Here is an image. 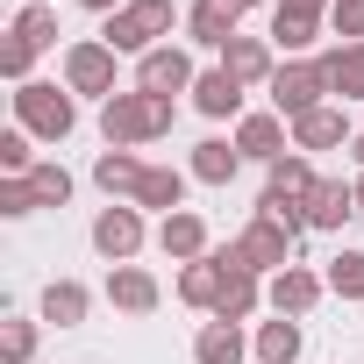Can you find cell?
<instances>
[{
  "instance_id": "6da1fadb",
  "label": "cell",
  "mask_w": 364,
  "mask_h": 364,
  "mask_svg": "<svg viewBox=\"0 0 364 364\" xmlns=\"http://www.w3.org/2000/svg\"><path fill=\"white\" fill-rule=\"evenodd\" d=\"M171 122H178V100L143 93V86H129V93L100 100V136H107V150H143V143L171 136Z\"/></svg>"
},
{
  "instance_id": "7a4b0ae2",
  "label": "cell",
  "mask_w": 364,
  "mask_h": 364,
  "mask_svg": "<svg viewBox=\"0 0 364 364\" xmlns=\"http://www.w3.org/2000/svg\"><path fill=\"white\" fill-rule=\"evenodd\" d=\"M15 129L43 136V143H65L79 129V93L72 86H50V79H29L15 86Z\"/></svg>"
},
{
  "instance_id": "3957f363",
  "label": "cell",
  "mask_w": 364,
  "mask_h": 364,
  "mask_svg": "<svg viewBox=\"0 0 364 364\" xmlns=\"http://www.w3.org/2000/svg\"><path fill=\"white\" fill-rule=\"evenodd\" d=\"M171 0H129L122 15H107V29H100V43L114 50V58H150L157 43H171Z\"/></svg>"
},
{
  "instance_id": "277c9868",
  "label": "cell",
  "mask_w": 364,
  "mask_h": 364,
  "mask_svg": "<svg viewBox=\"0 0 364 364\" xmlns=\"http://www.w3.org/2000/svg\"><path fill=\"white\" fill-rule=\"evenodd\" d=\"M272 107H279L286 122L328 107V72H321V58H286V65L272 72Z\"/></svg>"
},
{
  "instance_id": "5b68a950",
  "label": "cell",
  "mask_w": 364,
  "mask_h": 364,
  "mask_svg": "<svg viewBox=\"0 0 364 364\" xmlns=\"http://www.w3.org/2000/svg\"><path fill=\"white\" fill-rule=\"evenodd\" d=\"M65 86L86 93V100H114V93H122V86H114V50H107L100 36H79V43L65 50Z\"/></svg>"
},
{
  "instance_id": "8992f818",
  "label": "cell",
  "mask_w": 364,
  "mask_h": 364,
  "mask_svg": "<svg viewBox=\"0 0 364 364\" xmlns=\"http://www.w3.org/2000/svg\"><path fill=\"white\" fill-rule=\"evenodd\" d=\"M93 250L107 257V264H129L136 250H143V208H129V200H107L100 215H93Z\"/></svg>"
},
{
  "instance_id": "52a82bcc",
  "label": "cell",
  "mask_w": 364,
  "mask_h": 364,
  "mask_svg": "<svg viewBox=\"0 0 364 364\" xmlns=\"http://www.w3.org/2000/svg\"><path fill=\"white\" fill-rule=\"evenodd\" d=\"M236 150H243V164H279L286 150H293V122L279 114V107H264V114H243L236 122Z\"/></svg>"
},
{
  "instance_id": "ba28073f",
  "label": "cell",
  "mask_w": 364,
  "mask_h": 364,
  "mask_svg": "<svg viewBox=\"0 0 364 364\" xmlns=\"http://www.w3.org/2000/svg\"><path fill=\"white\" fill-rule=\"evenodd\" d=\"M229 250H236V264H243V272H257V279H279V272L293 264V236H286V229H272V222H250Z\"/></svg>"
},
{
  "instance_id": "9c48e42d",
  "label": "cell",
  "mask_w": 364,
  "mask_h": 364,
  "mask_svg": "<svg viewBox=\"0 0 364 364\" xmlns=\"http://www.w3.org/2000/svg\"><path fill=\"white\" fill-rule=\"evenodd\" d=\"M193 58L186 50H178V43H157L150 58H136V86L143 93H164V100H178V93H193Z\"/></svg>"
},
{
  "instance_id": "30bf717a",
  "label": "cell",
  "mask_w": 364,
  "mask_h": 364,
  "mask_svg": "<svg viewBox=\"0 0 364 364\" xmlns=\"http://www.w3.org/2000/svg\"><path fill=\"white\" fill-rule=\"evenodd\" d=\"M186 36L200 50H229V36H243V0H193L186 8Z\"/></svg>"
},
{
  "instance_id": "8fae6325",
  "label": "cell",
  "mask_w": 364,
  "mask_h": 364,
  "mask_svg": "<svg viewBox=\"0 0 364 364\" xmlns=\"http://www.w3.org/2000/svg\"><path fill=\"white\" fill-rule=\"evenodd\" d=\"M328 293V279L321 272H307V264H286L272 286H264V300H272V314H286V321H300V314H314V300Z\"/></svg>"
},
{
  "instance_id": "7c38bea8",
  "label": "cell",
  "mask_w": 364,
  "mask_h": 364,
  "mask_svg": "<svg viewBox=\"0 0 364 364\" xmlns=\"http://www.w3.org/2000/svg\"><path fill=\"white\" fill-rule=\"evenodd\" d=\"M222 72H229L236 86H272V72H279V50H272V36H229V50H222Z\"/></svg>"
},
{
  "instance_id": "4fadbf2b",
  "label": "cell",
  "mask_w": 364,
  "mask_h": 364,
  "mask_svg": "<svg viewBox=\"0 0 364 364\" xmlns=\"http://www.w3.org/2000/svg\"><path fill=\"white\" fill-rule=\"evenodd\" d=\"M222 279H229V250H208V257H193V264H178V300L200 307V314H215Z\"/></svg>"
},
{
  "instance_id": "5bb4252c",
  "label": "cell",
  "mask_w": 364,
  "mask_h": 364,
  "mask_svg": "<svg viewBox=\"0 0 364 364\" xmlns=\"http://www.w3.org/2000/svg\"><path fill=\"white\" fill-rule=\"evenodd\" d=\"M350 215H364L350 178H321V186L307 193V229H328V236H343V222H350Z\"/></svg>"
},
{
  "instance_id": "9a60e30c",
  "label": "cell",
  "mask_w": 364,
  "mask_h": 364,
  "mask_svg": "<svg viewBox=\"0 0 364 364\" xmlns=\"http://www.w3.org/2000/svg\"><path fill=\"white\" fill-rule=\"evenodd\" d=\"M107 300L122 307V314H157V300H164V286L143 272V264H107Z\"/></svg>"
},
{
  "instance_id": "2e32d148",
  "label": "cell",
  "mask_w": 364,
  "mask_h": 364,
  "mask_svg": "<svg viewBox=\"0 0 364 364\" xmlns=\"http://www.w3.org/2000/svg\"><path fill=\"white\" fill-rule=\"evenodd\" d=\"M243 93H250V86H236V79H229L222 65L193 79V107H200L208 122H243Z\"/></svg>"
},
{
  "instance_id": "e0dca14e",
  "label": "cell",
  "mask_w": 364,
  "mask_h": 364,
  "mask_svg": "<svg viewBox=\"0 0 364 364\" xmlns=\"http://www.w3.org/2000/svg\"><path fill=\"white\" fill-rule=\"evenodd\" d=\"M257 307H264V286H257V272H243V264H236V250H229V279H222L215 321H236V328H243V321H250Z\"/></svg>"
},
{
  "instance_id": "ac0fdd59",
  "label": "cell",
  "mask_w": 364,
  "mask_h": 364,
  "mask_svg": "<svg viewBox=\"0 0 364 364\" xmlns=\"http://www.w3.org/2000/svg\"><path fill=\"white\" fill-rule=\"evenodd\" d=\"M157 250H164V257H178V264H193V257H208V222H200L193 208H178V215H164V222H157Z\"/></svg>"
},
{
  "instance_id": "d6986e66",
  "label": "cell",
  "mask_w": 364,
  "mask_h": 364,
  "mask_svg": "<svg viewBox=\"0 0 364 364\" xmlns=\"http://www.w3.org/2000/svg\"><path fill=\"white\" fill-rule=\"evenodd\" d=\"M186 178H193V171L143 164V186H136V200H129V208H157V215H178V208H186Z\"/></svg>"
},
{
  "instance_id": "ffe728a7",
  "label": "cell",
  "mask_w": 364,
  "mask_h": 364,
  "mask_svg": "<svg viewBox=\"0 0 364 364\" xmlns=\"http://www.w3.org/2000/svg\"><path fill=\"white\" fill-rule=\"evenodd\" d=\"M343 143H350V122H343V107H336V100L293 122V150H307V157H314V150H343Z\"/></svg>"
},
{
  "instance_id": "44dd1931",
  "label": "cell",
  "mask_w": 364,
  "mask_h": 364,
  "mask_svg": "<svg viewBox=\"0 0 364 364\" xmlns=\"http://www.w3.org/2000/svg\"><path fill=\"white\" fill-rule=\"evenodd\" d=\"M36 314H43L50 328H79V321L93 314V293H86L79 279H50V286H43V300H36Z\"/></svg>"
},
{
  "instance_id": "7402d4cb",
  "label": "cell",
  "mask_w": 364,
  "mask_h": 364,
  "mask_svg": "<svg viewBox=\"0 0 364 364\" xmlns=\"http://www.w3.org/2000/svg\"><path fill=\"white\" fill-rule=\"evenodd\" d=\"M93 186H100L107 200H136V186H143V157H136V150H100V157H93Z\"/></svg>"
},
{
  "instance_id": "603a6c76",
  "label": "cell",
  "mask_w": 364,
  "mask_h": 364,
  "mask_svg": "<svg viewBox=\"0 0 364 364\" xmlns=\"http://www.w3.org/2000/svg\"><path fill=\"white\" fill-rule=\"evenodd\" d=\"M200 186H229V178L243 171V150H236V136H208V143H193V164H186Z\"/></svg>"
},
{
  "instance_id": "cb8c5ba5",
  "label": "cell",
  "mask_w": 364,
  "mask_h": 364,
  "mask_svg": "<svg viewBox=\"0 0 364 364\" xmlns=\"http://www.w3.org/2000/svg\"><path fill=\"white\" fill-rule=\"evenodd\" d=\"M321 72H328V93L336 100H364V43H328L321 50Z\"/></svg>"
},
{
  "instance_id": "d4e9b609",
  "label": "cell",
  "mask_w": 364,
  "mask_h": 364,
  "mask_svg": "<svg viewBox=\"0 0 364 364\" xmlns=\"http://www.w3.org/2000/svg\"><path fill=\"white\" fill-rule=\"evenodd\" d=\"M314 186H321V178H314L307 150H286V157L264 171V193H272V200H300V208H307V193H314Z\"/></svg>"
},
{
  "instance_id": "484cf974",
  "label": "cell",
  "mask_w": 364,
  "mask_h": 364,
  "mask_svg": "<svg viewBox=\"0 0 364 364\" xmlns=\"http://www.w3.org/2000/svg\"><path fill=\"white\" fill-rule=\"evenodd\" d=\"M243 357H250V343H243L236 321H200V336H193V364H243Z\"/></svg>"
},
{
  "instance_id": "4316f807",
  "label": "cell",
  "mask_w": 364,
  "mask_h": 364,
  "mask_svg": "<svg viewBox=\"0 0 364 364\" xmlns=\"http://www.w3.org/2000/svg\"><path fill=\"white\" fill-rule=\"evenodd\" d=\"M300 343H307V336H300V321H286V314H279V321H257V336H250L257 364H293Z\"/></svg>"
},
{
  "instance_id": "83f0119b",
  "label": "cell",
  "mask_w": 364,
  "mask_h": 364,
  "mask_svg": "<svg viewBox=\"0 0 364 364\" xmlns=\"http://www.w3.org/2000/svg\"><path fill=\"white\" fill-rule=\"evenodd\" d=\"M321 43V22H300V15H272V50H286V58H307Z\"/></svg>"
},
{
  "instance_id": "f1b7e54d",
  "label": "cell",
  "mask_w": 364,
  "mask_h": 364,
  "mask_svg": "<svg viewBox=\"0 0 364 364\" xmlns=\"http://www.w3.org/2000/svg\"><path fill=\"white\" fill-rule=\"evenodd\" d=\"M321 279H328V293H336V300H364V250H336Z\"/></svg>"
},
{
  "instance_id": "f546056e",
  "label": "cell",
  "mask_w": 364,
  "mask_h": 364,
  "mask_svg": "<svg viewBox=\"0 0 364 364\" xmlns=\"http://www.w3.org/2000/svg\"><path fill=\"white\" fill-rule=\"evenodd\" d=\"M36 343H43V328H36V321H22V314L0 321V364H29V357H36Z\"/></svg>"
},
{
  "instance_id": "4dcf8cb0",
  "label": "cell",
  "mask_w": 364,
  "mask_h": 364,
  "mask_svg": "<svg viewBox=\"0 0 364 364\" xmlns=\"http://www.w3.org/2000/svg\"><path fill=\"white\" fill-rule=\"evenodd\" d=\"M8 36H22V43H29V50L43 58V50L58 43V15H50V8H22V15L8 22Z\"/></svg>"
},
{
  "instance_id": "1f68e13d",
  "label": "cell",
  "mask_w": 364,
  "mask_h": 364,
  "mask_svg": "<svg viewBox=\"0 0 364 364\" xmlns=\"http://www.w3.org/2000/svg\"><path fill=\"white\" fill-rule=\"evenodd\" d=\"M29 186H36V200H43V208H65V200H72V171H65L58 157H43V164L29 171Z\"/></svg>"
},
{
  "instance_id": "d6a6232c",
  "label": "cell",
  "mask_w": 364,
  "mask_h": 364,
  "mask_svg": "<svg viewBox=\"0 0 364 364\" xmlns=\"http://www.w3.org/2000/svg\"><path fill=\"white\" fill-rule=\"evenodd\" d=\"M29 143H36L29 129H8V136H0V171H8V178H29V171L43 164V157H36Z\"/></svg>"
},
{
  "instance_id": "836d02e7",
  "label": "cell",
  "mask_w": 364,
  "mask_h": 364,
  "mask_svg": "<svg viewBox=\"0 0 364 364\" xmlns=\"http://www.w3.org/2000/svg\"><path fill=\"white\" fill-rule=\"evenodd\" d=\"M257 222H272V229H286L293 243L307 236V208H300V200H272V193H257Z\"/></svg>"
},
{
  "instance_id": "e575fe53",
  "label": "cell",
  "mask_w": 364,
  "mask_h": 364,
  "mask_svg": "<svg viewBox=\"0 0 364 364\" xmlns=\"http://www.w3.org/2000/svg\"><path fill=\"white\" fill-rule=\"evenodd\" d=\"M43 200H36V186H29V178H0V215H8V222H29Z\"/></svg>"
},
{
  "instance_id": "d590c367",
  "label": "cell",
  "mask_w": 364,
  "mask_h": 364,
  "mask_svg": "<svg viewBox=\"0 0 364 364\" xmlns=\"http://www.w3.org/2000/svg\"><path fill=\"white\" fill-rule=\"evenodd\" d=\"M328 29H336V43H364V0H336Z\"/></svg>"
},
{
  "instance_id": "8d00e7d4",
  "label": "cell",
  "mask_w": 364,
  "mask_h": 364,
  "mask_svg": "<svg viewBox=\"0 0 364 364\" xmlns=\"http://www.w3.org/2000/svg\"><path fill=\"white\" fill-rule=\"evenodd\" d=\"M336 0H272V15H300V22H321Z\"/></svg>"
},
{
  "instance_id": "74e56055",
  "label": "cell",
  "mask_w": 364,
  "mask_h": 364,
  "mask_svg": "<svg viewBox=\"0 0 364 364\" xmlns=\"http://www.w3.org/2000/svg\"><path fill=\"white\" fill-rule=\"evenodd\" d=\"M79 8H86V15H122L129 0H79Z\"/></svg>"
},
{
  "instance_id": "f35d334b",
  "label": "cell",
  "mask_w": 364,
  "mask_h": 364,
  "mask_svg": "<svg viewBox=\"0 0 364 364\" xmlns=\"http://www.w3.org/2000/svg\"><path fill=\"white\" fill-rule=\"evenodd\" d=\"M350 157H357V171H364V129H357V136H350Z\"/></svg>"
},
{
  "instance_id": "ab89813d",
  "label": "cell",
  "mask_w": 364,
  "mask_h": 364,
  "mask_svg": "<svg viewBox=\"0 0 364 364\" xmlns=\"http://www.w3.org/2000/svg\"><path fill=\"white\" fill-rule=\"evenodd\" d=\"M357 208H364V171H357Z\"/></svg>"
},
{
  "instance_id": "60d3db41",
  "label": "cell",
  "mask_w": 364,
  "mask_h": 364,
  "mask_svg": "<svg viewBox=\"0 0 364 364\" xmlns=\"http://www.w3.org/2000/svg\"><path fill=\"white\" fill-rule=\"evenodd\" d=\"M22 8H50V0H22Z\"/></svg>"
},
{
  "instance_id": "b9f144b4",
  "label": "cell",
  "mask_w": 364,
  "mask_h": 364,
  "mask_svg": "<svg viewBox=\"0 0 364 364\" xmlns=\"http://www.w3.org/2000/svg\"><path fill=\"white\" fill-rule=\"evenodd\" d=\"M243 8H257V0H243Z\"/></svg>"
}]
</instances>
